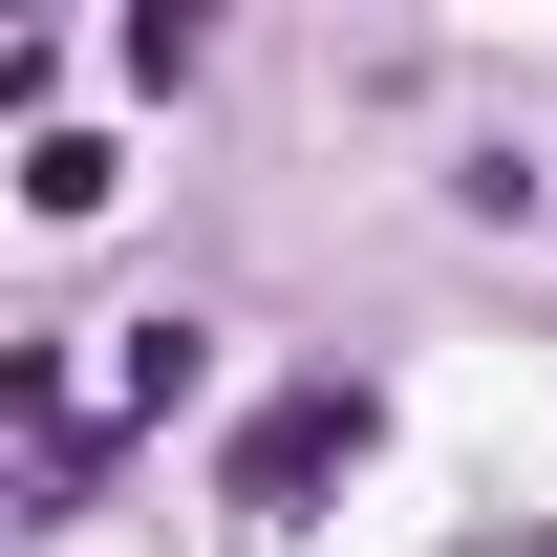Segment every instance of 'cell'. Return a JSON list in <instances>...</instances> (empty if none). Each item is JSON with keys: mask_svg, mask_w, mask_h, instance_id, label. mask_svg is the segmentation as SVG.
Here are the masks:
<instances>
[{"mask_svg": "<svg viewBox=\"0 0 557 557\" xmlns=\"http://www.w3.org/2000/svg\"><path fill=\"white\" fill-rule=\"evenodd\" d=\"M364 429H386V408H364V364H322V386H278V408L236 429V515H300L322 472H364Z\"/></svg>", "mask_w": 557, "mask_h": 557, "instance_id": "cell-2", "label": "cell"}, {"mask_svg": "<svg viewBox=\"0 0 557 557\" xmlns=\"http://www.w3.org/2000/svg\"><path fill=\"white\" fill-rule=\"evenodd\" d=\"M194 386H214V322H172V300H150V322H86V344H22V364H0L22 515H86V493L129 472V450L194 408Z\"/></svg>", "mask_w": 557, "mask_h": 557, "instance_id": "cell-1", "label": "cell"}]
</instances>
